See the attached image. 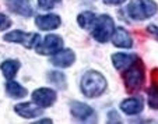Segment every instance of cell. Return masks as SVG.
Masks as SVG:
<instances>
[{
  "mask_svg": "<svg viewBox=\"0 0 158 124\" xmlns=\"http://www.w3.org/2000/svg\"><path fill=\"white\" fill-rule=\"evenodd\" d=\"M106 89V80L98 71H87L81 78V92L87 98H97Z\"/></svg>",
  "mask_w": 158,
  "mask_h": 124,
  "instance_id": "obj_1",
  "label": "cell"
},
{
  "mask_svg": "<svg viewBox=\"0 0 158 124\" xmlns=\"http://www.w3.org/2000/svg\"><path fill=\"white\" fill-rule=\"evenodd\" d=\"M144 64L140 59H136L126 70H123V82H125L126 91L133 94L139 91L144 84Z\"/></svg>",
  "mask_w": 158,
  "mask_h": 124,
  "instance_id": "obj_2",
  "label": "cell"
},
{
  "mask_svg": "<svg viewBox=\"0 0 158 124\" xmlns=\"http://www.w3.org/2000/svg\"><path fill=\"white\" fill-rule=\"evenodd\" d=\"M158 11V6L154 0H131L127 6V13L133 20L143 21L152 17Z\"/></svg>",
  "mask_w": 158,
  "mask_h": 124,
  "instance_id": "obj_3",
  "label": "cell"
},
{
  "mask_svg": "<svg viewBox=\"0 0 158 124\" xmlns=\"http://www.w3.org/2000/svg\"><path fill=\"white\" fill-rule=\"evenodd\" d=\"M114 31H115V22L112 20V17H109L108 14H102L95 20L91 34H93V38L95 41L105 43V42H108L112 38Z\"/></svg>",
  "mask_w": 158,
  "mask_h": 124,
  "instance_id": "obj_4",
  "label": "cell"
},
{
  "mask_svg": "<svg viewBox=\"0 0 158 124\" xmlns=\"http://www.w3.org/2000/svg\"><path fill=\"white\" fill-rule=\"evenodd\" d=\"M4 41L6 42H14V43H20L27 49H34L39 41V35L34 32H23V31H11V32L4 35Z\"/></svg>",
  "mask_w": 158,
  "mask_h": 124,
  "instance_id": "obj_5",
  "label": "cell"
},
{
  "mask_svg": "<svg viewBox=\"0 0 158 124\" xmlns=\"http://www.w3.org/2000/svg\"><path fill=\"white\" fill-rule=\"evenodd\" d=\"M63 47V39L57 35H48L45 36L44 41L36 46V52L44 56H51L55 54Z\"/></svg>",
  "mask_w": 158,
  "mask_h": 124,
  "instance_id": "obj_6",
  "label": "cell"
},
{
  "mask_svg": "<svg viewBox=\"0 0 158 124\" xmlns=\"http://www.w3.org/2000/svg\"><path fill=\"white\" fill-rule=\"evenodd\" d=\"M56 92L51 88H38L32 92V101L39 107H49L56 102Z\"/></svg>",
  "mask_w": 158,
  "mask_h": 124,
  "instance_id": "obj_7",
  "label": "cell"
},
{
  "mask_svg": "<svg viewBox=\"0 0 158 124\" xmlns=\"http://www.w3.org/2000/svg\"><path fill=\"white\" fill-rule=\"evenodd\" d=\"M70 113L73 117L80 121H89L91 118L95 117V112L93 107H89L88 105L83 103V102H72L70 103Z\"/></svg>",
  "mask_w": 158,
  "mask_h": 124,
  "instance_id": "obj_8",
  "label": "cell"
},
{
  "mask_svg": "<svg viewBox=\"0 0 158 124\" xmlns=\"http://www.w3.org/2000/svg\"><path fill=\"white\" fill-rule=\"evenodd\" d=\"M76 60V54L72 49H60L57 53L53 54V57L51 59V63L56 67L60 68H66L74 63Z\"/></svg>",
  "mask_w": 158,
  "mask_h": 124,
  "instance_id": "obj_9",
  "label": "cell"
},
{
  "mask_svg": "<svg viewBox=\"0 0 158 124\" xmlns=\"http://www.w3.org/2000/svg\"><path fill=\"white\" fill-rule=\"evenodd\" d=\"M35 24L39 30L52 31L59 28V25L62 24V20L56 14H45V15H38L35 18Z\"/></svg>",
  "mask_w": 158,
  "mask_h": 124,
  "instance_id": "obj_10",
  "label": "cell"
},
{
  "mask_svg": "<svg viewBox=\"0 0 158 124\" xmlns=\"http://www.w3.org/2000/svg\"><path fill=\"white\" fill-rule=\"evenodd\" d=\"M112 43L118 47H123V49H130L133 46V39H131L130 34L125 30L123 27L115 28L114 34H112Z\"/></svg>",
  "mask_w": 158,
  "mask_h": 124,
  "instance_id": "obj_11",
  "label": "cell"
},
{
  "mask_svg": "<svg viewBox=\"0 0 158 124\" xmlns=\"http://www.w3.org/2000/svg\"><path fill=\"white\" fill-rule=\"evenodd\" d=\"M14 112L17 113L18 116H21V117L35 118V117H38V116H42V113H44V109H42V107H39L38 105H32V103H28V102H25V103L15 105Z\"/></svg>",
  "mask_w": 158,
  "mask_h": 124,
  "instance_id": "obj_12",
  "label": "cell"
},
{
  "mask_svg": "<svg viewBox=\"0 0 158 124\" xmlns=\"http://www.w3.org/2000/svg\"><path fill=\"white\" fill-rule=\"evenodd\" d=\"M6 4L10 11L14 14L24 15V17L32 15V7L30 0H6Z\"/></svg>",
  "mask_w": 158,
  "mask_h": 124,
  "instance_id": "obj_13",
  "label": "cell"
},
{
  "mask_svg": "<svg viewBox=\"0 0 158 124\" xmlns=\"http://www.w3.org/2000/svg\"><path fill=\"white\" fill-rule=\"evenodd\" d=\"M143 102L137 98H129L120 103V109L126 114H139V113L143 112Z\"/></svg>",
  "mask_w": 158,
  "mask_h": 124,
  "instance_id": "obj_14",
  "label": "cell"
},
{
  "mask_svg": "<svg viewBox=\"0 0 158 124\" xmlns=\"http://www.w3.org/2000/svg\"><path fill=\"white\" fill-rule=\"evenodd\" d=\"M137 57L134 54H127V53H115L112 54V63H114L116 70H126Z\"/></svg>",
  "mask_w": 158,
  "mask_h": 124,
  "instance_id": "obj_15",
  "label": "cell"
},
{
  "mask_svg": "<svg viewBox=\"0 0 158 124\" xmlns=\"http://www.w3.org/2000/svg\"><path fill=\"white\" fill-rule=\"evenodd\" d=\"M21 67L20 62L17 60H6V62L2 63L0 66V70L3 73V75L7 78V80H13L15 77V74H17L18 68Z\"/></svg>",
  "mask_w": 158,
  "mask_h": 124,
  "instance_id": "obj_16",
  "label": "cell"
},
{
  "mask_svg": "<svg viewBox=\"0 0 158 124\" xmlns=\"http://www.w3.org/2000/svg\"><path fill=\"white\" fill-rule=\"evenodd\" d=\"M6 91L9 94V96L14 98V99H20V98H24L27 95V89L13 80H9V82L6 85Z\"/></svg>",
  "mask_w": 158,
  "mask_h": 124,
  "instance_id": "obj_17",
  "label": "cell"
},
{
  "mask_svg": "<svg viewBox=\"0 0 158 124\" xmlns=\"http://www.w3.org/2000/svg\"><path fill=\"white\" fill-rule=\"evenodd\" d=\"M95 20H97L95 14L91 11H84L77 17L78 25H80L81 28H84V30H93L94 24H95Z\"/></svg>",
  "mask_w": 158,
  "mask_h": 124,
  "instance_id": "obj_18",
  "label": "cell"
},
{
  "mask_svg": "<svg viewBox=\"0 0 158 124\" xmlns=\"http://www.w3.org/2000/svg\"><path fill=\"white\" fill-rule=\"evenodd\" d=\"M48 81L51 84H53L56 88L59 89H66L67 86V82H66V75L60 71H49L48 73Z\"/></svg>",
  "mask_w": 158,
  "mask_h": 124,
  "instance_id": "obj_19",
  "label": "cell"
},
{
  "mask_svg": "<svg viewBox=\"0 0 158 124\" xmlns=\"http://www.w3.org/2000/svg\"><path fill=\"white\" fill-rule=\"evenodd\" d=\"M147 102L151 109H158V82H154L152 86H150L147 94Z\"/></svg>",
  "mask_w": 158,
  "mask_h": 124,
  "instance_id": "obj_20",
  "label": "cell"
},
{
  "mask_svg": "<svg viewBox=\"0 0 158 124\" xmlns=\"http://www.w3.org/2000/svg\"><path fill=\"white\" fill-rule=\"evenodd\" d=\"M60 0H38V4L42 10H51L59 3Z\"/></svg>",
  "mask_w": 158,
  "mask_h": 124,
  "instance_id": "obj_21",
  "label": "cell"
},
{
  "mask_svg": "<svg viewBox=\"0 0 158 124\" xmlns=\"http://www.w3.org/2000/svg\"><path fill=\"white\" fill-rule=\"evenodd\" d=\"M9 27H11V20H10L7 15H4V14L0 13V30L2 31L7 30Z\"/></svg>",
  "mask_w": 158,
  "mask_h": 124,
  "instance_id": "obj_22",
  "label": "cell"
},
{
  "mask_svg": "<svg viewBox=\"0 0 158 124\" xmlns=\"http://www.w3.org/2000/svg\"><path fill=\"white\" fill-rule=\"evenodd\" d=\"M147 31H148V32L158 41V27L157 25H152V24L151 25H148V27H147Z\"/></svg>",
  "mask_w": 158,
  "mask_h": 124,
  "instance_id": "obj_23",
  "label": "cell"
},
{
  "mask_svg": "<svg viewBox=\"0 0 158 124\" xmlns=\"http://www.w3.org/2000/svg\"><path fill=\"white\" fill-rule=\"evenodd\" d=\"M106 6H119V4L125 3L126 0H102Z\"/></svg>",
  "mask_w": 158,
  "mask_h": 124,
  "instance_id": "obj_24",
  "label": "cell"
},
{
  "mask_svg": "<svg viewBox=\"0 0 158 124\" xmlns=\"http://www.w3.org/2000/svg\"><path fill=\"white\" fill-rule=\"evenodd\" d=\"M116 113H115V112H110L109 113V121H118V123H119V121H120V118H116Z\"/></svg>",
  "mask_w": 158,
  "mask_h": 124,
  "instance_id": "obj_25",
  "label": "cell"
},
{
  "mask_svg": "<svg viewBox=\"0 0 158 124\" xmlns=\"http://www.w3.org/2000/svg\"><path fill=\"white\" fill-rule=\"evenodd\" d=\"M38 123H52L51 118H42V120H39Z\"/></svg>",
  "mask_w": 158,
  "mask_h": 124,
  "instance_id": "obj_26",
  "label": "cell"
}]
</instances>
